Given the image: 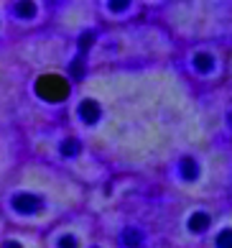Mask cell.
Wrapping results in <instances>:
<instances>
[{"label": "cell", "instance_id": "obj_1", "mask_svg": "<svg viewBox=\"0 0 232 248\" xmlns=\"http://www.w3.org/2000/svg\"><path fill=\"white\" fill-rule=\"evenodd\" d=\"M64 90L67 87H64V82L59 77H41V82H39V93L44 97H51V100H61Z\"/></svg>", "mask_w": 232, "mask_h": 248}, {"label": "cell", "instance_id": "obj_2", "mask_svg": "<svg viewBox=\"0 0 232 248\" xmlns=\"http://www.w3.org/2000/svg\"><path fill=\"white\" fill-rule=\"evenodd\" d=\"M13 207L18 213H36V210H41V200L33 197V195H15L13 197Z\"/></svg>", "mask_w": 232, "mask_h": 248}, {"label": "cell", "instance_id": "obj_3", "mask_svg": "<svg viewBox=\"0 0 232 248\" xmlns=\"http://www.w3.org/2000/svg\"><path fill=\"white\" fill-rule=\"evenodd\" d=\"M77 149H79V146L74 143V141H67V143L61 146V151H64V154H77Z\"/></svg>", "mask_w": 232, "mask_h": 248}, {"label": "cell", "instance_id": "obj_4", "mask_svg": "<svg viewBox=\"0 0 232 248\" xmlns=\"http://www.w3.org/2000/svg\"><path fill=\"white\" fill-rule=\"evenodd\" d=\"M15 11H18V13H23L21 18H26L29 13H33V5H26V3H23V5H15Z\"/></svg>", "mask_w": 232, "mask_h": 248}, {"label": "cell", "instance_id": "obj_5", "mask_svg": "<svg viewBox=\"0 0 232 248\" xmlns=\"http://www.w3.org/2000/svg\"><path fill=\"white\" fill-rule=\"evenodd\" d=\"M61 248H74V243H72V238H64V243H61Z\"/></svg>", "mask_w": 232, "mask_h": 248}, {"label": "cell", "instance_id": "obj_6", "mask_svg": "<svg viewBox=\"0 0 232 248\" xmlns=\"http://www.w3.org/2000/svg\"><path fill=\"white\" fill-rule=\"evenodd\" d=\"M5 248H21V246H18L15 241H8V246H5Z\"/></svg>", "mask_w": 232, "mask_h": 248}]
</instances>
